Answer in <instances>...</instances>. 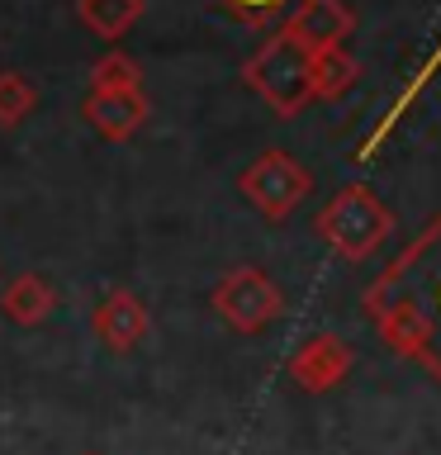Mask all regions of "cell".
Segmentation results:
<instances>
[{
  "instance_id": "obj_3",
  "label": "cell",
  "mask_w": 441,
  "mask_h": 455,
  "mask_svg": "<svg viewBox=\"0 0 441 455\" xmlns=\"http://www.w3.org/2000/svg\"><path fill=\"white\" fill-rule=\"evenodd\" d=\"M242 81L266 100L270 114L294 119V114L313 100V52H304L285 28H276V34L242 62Z\"/></svg>"
},
{
  "instance_id": "obj_11",
  "label": "cell",
  "mask_w": 441,
  "mask_h": 455,
  "mask_svg": "<svg viewBox=\"0 0 441 455\" xmlns=\"http://www.w3.org/2000/svg\"><path fill=\"white\" fill-rule=\"evenodd\" d=\"M52 308H57V290H52V280L38 275V270H20V275L5 284V294H0V313L20 327L48 323Z\"/></svg>"
},
{
  "instance_id": "obj_12",
  "label": "cell",
  "mask_w": 441,
  "mask_h": 455,
  "mask_svg": "<svg viewBox=\"0 0 441 455\" xmlns=\"http://www.w3.org/2000/svg\"><path fill=\"white\" fill-rule=\"evenodd\" d=\"M76 20L95 38H124L142 20V0H76Z\"/></svg>"
},
{
  "instance_id": "obj_8",
  "label": "cell",
  "mask_w": 441,
  "mask_h": 455,
  "mask_svg": "<svg viewBox=\"0 0 441 455\" xmlns=\"http://www.w3.org/2000/svg\"><path fill=\"white\" fill-rule=\"evenodd\" d=\"M148 327H152L148 304H142L133 290H109L95 304V313H91V332L100 337V347H109V351H119V355L133 351L138 341L148 337Z\"/></svg>"
},
{
  "instance_id": "obj_6",
  "label": "cell",
  "mask_w": 441,
  "mask_h": 455,
  "mask_svg": "<svg viewBox=\"0 0 441 455\" xmlns=\"http://www.w3.org/2000/svg\"><path fill=\"white\" fill-rule=\"evenodd\" d=\"M351 365H356V351L347 341L337 332H318V337L299 341V351L290 355V379L304 394H327L351 375Z\"/></svg>"
},
{
  "instance_id": "obj_16",
  "label": "cell",
  "mask_w": 441,
  "mask_h": 455,
  "mask_svg": "<svg viewBox=\"0 0 441 455\" xmlns=\"http://www.w3.org/2000/svg\"><path fill=\"white\" fill-rule=\"evenodd\" d=\"M219 5L233 14V20L252 24V28H261L266 20H276V14L285 10V0H219Z\"/></svg>"
},
{
  "instance_id": "obj_5",
  "label": "cell",
  "mask_w": 441,
  "mask_h": 455,
  "mask_svg": "<svg viewBox=\"0 0 441 455\" xmlns=\"http://www.w3.org/2000/svg\"><path fill=\"white\" fill-rule=\"evenodd\" d=\"M237 190L247 195V204L261 213V219L285 223V219H290V213L309 199L313 176H309V171L299 166L285 148H266L252 166H242Z\"/></svg>"
},
{
  "instance_id": "obj_9",
  "label": "cell",
  "mask_w": 441,
  "mask_h": 455,
  "mask_svg": "<svg viewBox=\"0 0 441 455\" xmlns=\"http://www.w3.org/2000/svg\"><path fill=\"white\" fill-rule=\"evenodd\" d=\"M81 114H85V124H91L100 138L128 142L142 124H148L152 100L142 91H91L81 100Z\"/></svg>"
},
{
  "instance_id": "obj_13",
  "label": "cell",
  "mask_w": 441,
  "mask_h": 455,
  "mask_svg": "<svg viewBox=\"0 0 441 455\" xmlns=\"http://www.w3.org/2000/svg\"><path fill=\"white\" fill-rule=\"evenodd\" d=\"M356 81H361V62L347 48L313 57V100H341Z\"/></svg>"
},
{
  "instance_id": "obj_14",
  "label": "cell",
  "mask_w": 441,
  "mask_h": 455,
  "mask_svg": "<svg viewBox=\"0 0 441 455\" xmlns=\"http://www.w3.org/2000/svg\"><path fill=\"white\" fill-rule=\"evenodd\" d=\"M38 105V91L24 71H0V128H20Z\"/></svg>"
},
{
  "instance_id": "obj_10",
  "label": "cell",
  "mask_w": 441,
  "mask_h": 455,
  "mask_svg": "<svg viewBox=\"0 0 441 455\" xmlns=\"http://www.w3.org/2000/svg\"><path fill=\"white\" fill-rule=\"evenodd\" d=\"M437 71H441V38H437V48H432V52H427L422 62H418V71H413V76L404 81V91H398V95L389 100V109L380 114V124L370 128V133H365L361 142H356V162H370V156H380V148L394 138V128L408 119V109L418 105V100L427 95V85L437 81Z\"/></svg>"
},
{
  "instance_id": "obj_1",
  "label": "cell",
  "mask_w": 441,
  "mask_h": 455,
  "mask_svg": "<svg viewBox=\"0 0 441 455\" xmlns=\"http://www.w3.org/2000/svg\"><path fill=\"white\" fill-rule=\"evenodd\" d=\"M361 313L394 355L422 365L441 384V209L365 284Z\"/></svg>"
},
{
  "instance_id": "obj_15",
  "label": "cell",
  "mask_w": 441,
  "mask_h": 455,
  "mask_svg": "<svg viewBox=\"0 0 441 455\" xmlns=\"http://www.w3.org/2000/svg\"><path fill=\"white\" fill-rule=\"evenodd\" d=\"M91 91H142V67L128 52H105L91 67Z\"/></svg>"
},
{
  "instance_id": "obj_7",
  "label": "cell",
  "mask_w": 441,
  "mask_h": 455,
  "mask_svg": "<svg viewBox=\"0 0 441 455\" xmlns=\"http://www.w3.org/2000/svg\"><path fill=\"white\" fill-rule=\"evenodd\" d=\"M356 28V10L347 0H299V10L290 14L285 34H290L304 52H333V48H347Z\"/></svg>"
},
{
  "instance_id": "obj_17",
  "label": "cell",
  "mask_w": 441,
  "mask_h": 455,
  "mask_svg": "<svg viewBox=\"0 0 441 455\" xmlns=\"http://www.w3.org/2000/svg\"><path fill=\"white\" fill-rule=\"evenodd\" d=\"M91 455H95V451H91Z\"/></svg>"
},
{
  "instance_id": "obj_4",
  "label": "cell",
  "mask_w": 441,
  "mask_h": 455,
  "mask_svg": "<svg viewBox=\"0 0 441 455\" xmlns=\"http://www.w3.org/2000/svg\"><path fill=\"white\" fill-rule=\"evenodd\" d=\"M209 304H213V313H219L228 327H233V332L256 337V332H266V327L285 313V294H280V284L270 280L261 266H233V270H223V275H219Z\"/></svg>"
},
{
  "instance_id": "obj_2",
  "label": "cell",
  "mask_w": 441,
  "mask_h": 455,
  "mask_svg": "<svg viewBox=\"0 0 441 455\" xmlns=\"http://www.w3.org/2000/svg\"><path fill=\"white\" fill-rule=\"evenodd\" d=\"M313 233H318L341 261L365 266L370 256L394 237V213L384 209V199L375 190H365V185H341V190L313 213Z\"/></svg>"
}]
</instances>
